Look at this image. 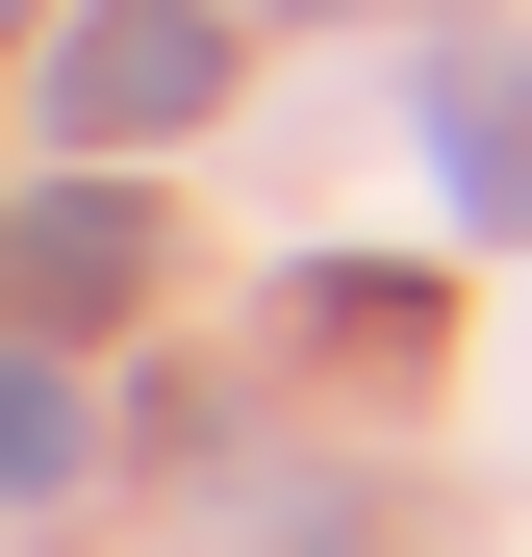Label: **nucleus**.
<instances>
[{
  "mask_svg": "<svg viewBox=\"0 0 532 557\" xmlns=\"http://www.w3.org/2000/svg\"><path fill=\"white\" fill-rule=\"evenodd\" d=\"M51 102L127 152V127H177V102H228V26H203V0H102V26L51 51Z\"/></svg>",
  "mask_w": 532,
  "mask_h": 557,
  "instance_id": "1",
  "label": "nucleus"
},
{
  "mask_svg": "<svg viewBox=\"0 0 532 557\" xmlns=\"http://www.w3.org/2000/svg\"><path fill=\"white\" fill-rule=\"evenodd\" d=\"M51 456H76V381H51V355H0V507H26Z\"/></svg>",
  "mask_w": 532,
  "mask_h": 557,
  "instance_id": "2",
  "label": "nucleus"
}]
</instances>
